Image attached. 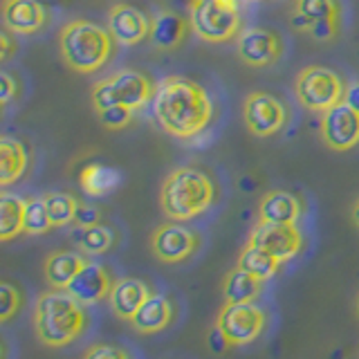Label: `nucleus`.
<instances>
[{
    "instance_id": "1",
    "label": "nucleus",
    "mask_w": 359,
    "mask_h": 359,
    "mask_svg": "<svg viewBox=\"0 0 359 359\" xmlns=\"http://www.w3.org/2000/svg\"><path fill=\"white\" fill-rule=\"evenodd\" d=\"M153 117L164 133L177 140H194L213 119V101L194 79L171 74L155 86Z\"/></svg>"
},
{
    "instance_id": "2",
    "label": "nucleus",
    "mask_w": 359,
    "mask_h": 359,
    "mask_svg": "<svg viewBox=\"0 0 359 359\" xmlns=\"http://www.w3.org/2000/svg\"><path fill=\"white\" fill-rule=\"evenodd\" d=\"M34 334L48 348L74 344L88 328V312L67 290H45L32 312Z\"/></svg>"
},
{
    "instance_id": "3",
    "label": "nucleus",
    "mask_w": 359,
    "mask_h": 359,
    "mask_svg": "<svg viewBox=\"0 0 359 359\" xmlns=\"http://www.w3.org/2000/svg\"><path fill=\"white\" fill-rule=\"evenodd\" d=\"M216 196V184L207 173L194 166H177L164 177L160 207L168 220L187 222L209 211Z\"/></svg>"
},
{
    "instance_id": "4",
    "label": "nucleus",
    "mask_w": 359,
    "mask_h": 359,
    "mask_svg": "<svg viewBox=\"0 0 359 359\" xmlns=\"http://www.w3.org/2000/svg\"><path fill=\"white\" fill-rule=\"evenodd\" d=\"M117 41L112 39L108 27L97 22L76 18L65 22L59 32V52L63 63L79 74H93L101 70L115 54Z\"/></svg>"
},
{
    "instance_id": "5",
    "label": "nucleus",
    "mask_w": 359,
    "mask_h": 359,
    "mask_svg": "<svg viewBox=\"0 0 359 359\" xmlns=\"http://www.w3.org/2000/svg\"><path fill=\"white\" fill-rule=\"evenodd\" d=\"M155 95V86L149 76L140 70H117L106 79H101L93 86L90 93V104L95 112L106 110L110 106H128L133 110H140L146 104H151Z\"/></svg>"
},
{
    "instance_id": "6",
    "label": "nucleus",
    "mask_w": 359,
    "mask_h": 359,
    "mask_svg": "<svg viewBox=\"0 0 359 359\" xmlns=\"http://www.w3.org/2000/svg\"><path fill=\"white\" fill-rule=\"evenodd\" d=\"M191 32L205 43H229L241 34L238 0H191L189 3Z\"/></svg>"
},
{
    "instance_id": "7",
    "label": "nucleus",
    "mask_w": 359,
    "mask_h": 359,
    "mask_svg": "<svg viewBox=\"0 0 359 359\" xmlns=\"http://www.w3.org/2000/svg\"><path fill=\"white\" fill-rule=\"evenodd\" d=\"M346 81L330 67L308 65L294 79V95L299 104L310 112H325L344 101Z\"/></svg>"
},
{
    "instance_id": "8",
    "label": "nucleus",
    "mask_w": 359,
    "mask_h": 359,
    "mask_svg": "<svg viewBox=\"0 0 359 359\" xmlns=\"http://www.w3.org/2000/svg\"><path fill=\"white\" fill-rule=\"evenodd\" d=\"M265 312L254 306V301L245 303H224L218 312L216 325L224 332L231 346L254 344L265 330Z\"/></svg>"
},
{
    "instance_id": "9",
    "label": "nucleus",
    "mask_w": 359,
    "mask_h": 359,
    "mask_svg": "<svg viewBox=\"0 0 359 359\" xmlns=\"http://www.w3.org/2000/svg\"><path fill=\"white\" fill-rule=\"evenodd\" d=\"M243 119L254 137H274L287 126V110L274 95L256 90L245 97Z\"/></svg>"
},
{
    "instance_id": "10",
    "label": "nucleus",
    "mask_w": 359,
    "mask_h": 359,
    "mask_svg": "<svg viewBox=\"0 0 359 359\" xmlns=\"http://www.w3.org/2000/svg\"><path fill=\"white\" fill-rule=\"evenodd\" d=\"M321 142L334 153H348L359 146V112L339 101L337 106L321 112L319 121Z\"/></svg>"
},
{
    "instance_id": "11",
    "label": "nucleus",
    "mask_w": 359,
    "mask_h": 359,
    "mask_svg": "<svg viewBox=\"0 0 359 359\" xmlns=\"http://www.w3.org/2000/svg\"><path fill=\"white\" fill-rule=\"evenodd\" d=\"M283 39L267 27H245L236 36V54L250 67H272L283 56Z\"/></svg>"
},
{
    "instance_id": "12",
    "label": "nucleus",
    "mask_w": 359,
    "mask_h": 359,
    "mask_svg": "<svg viewBox=\"0 0 359 359\" xmlns=\"http://www.w3.org/2000/svg\"><path fill=\"white\" fill-rule=\"evenodd\" d=\"M149 243L157 261H162L166 265H177V263L189 261L200 247L198 233L182 227V222H175V220L160 224V227L151 233Z\"/></svg>"
},
{
    "instance_id": "13",
    "label": "nucleus",
    "mask_w": 359,
    "mask_h": 359,
    "mask_svg": "<svg viewBox=\"0 0 359 359\" xmlns=\"http://www.w3.org/2000/svg\"><path fill=\"white\" fill-rule=\"evenodd\" d=\"M247 243L263 247L265 252L276 256L280 263H287L303 250V233L297 224H274L256 220Z\"/></svg>"
},
{
    "instance_id": "14",
    "label": "nucleus",
    "mask_w": 359,
    "mask_h": 359,
    "mask_svg": "<svg viewBox=\"0 0 359 359\" xmlns=\"http://www.w3.org/2000/svg\"><path fill=\"white\" fill-rule=\"evenodd\" d=\"M108 32L119 45H140L151 39V18L140 7L117 3L108 11Z\"/></svg>"
},
{
    "instance_id": "15",
    "label": "nucleus",
    "mask_w": 359,
    "mask_h": 359,
    "mask_svg": "<svg viewBox=\"0 0 359 359\" xmlns=\"http://www.w3.org/2000/svg\"><path fill=\"white\" fill-rule=\"evenodd\" d=\"M112 285H115V278L108 272V267L88 261L65 290L70 292L81 306H97L101 301H108Z\"/></svg>"
},
{
    "instance_id": "16",
    "label": "nucleus",
    "mask_w": 359,
    "mask_h": 359,
    "mask_svg": "<svg viewBox=\"0 0 359 359\" xmlns=\"http://www.w3.org/2000/svg\"><path fill=\"white\" fill-rule=\"evenodd\" d=\"M3 22L18 36H32L48 25V7L41 0H3Z\"/></svg>"
},
{
    "instance_id": "17",
    "label": "nucleus",
    "mask_w": 359,
    "mask_h": 359,
    "mask_svg": "<svg viewBox=\"0 0 359 359\" xmlns=\"http://www.w3.org/2000/svg\"><path fill=\"white\" fill-rule=\"evenodd\" d=\"M153 292L149 283H144L142 278H133V276L117 278L108 297V306L115 317H119L121 321H130L135 317V312L144 306V301Z\"/></svg>"
},
{
    "instance_id": "18",
    "label": "nucleus",
    "mask_w": 359,
    "mask_h": 359,
    "mask_svg": "<svg viewBox=\"0 0 359 359\" xmlns=\"http://www.w3.org/2000/svg\"><path fill=\"white\" fill-rule=\"evenodd\" d=\"M290 27L308 34L317 22L341 20L339 0H292L290 5Z\"/></svg>"
},
{
    "instance_id": "19",
    "label": "nucleus",
    "mask_w": 359,
    "mask_h": 359,
    "mask_svg": "<svg viewBox=\"0 0 359 359\" xmlns=\"http://www.w3.org/2000/svg\"><path fill=\"white\" fill-rule=\"evenodd\" d=\"M303 216V205L297 196L290 191L274 189L265 194L258 202V222H274V224H297Z\"/></svg>"
},
{
    "instance_id": "20",
    "label": "nucleus",
    "mask_w": 359,
    "mask_h": 359,
    "mask_svg": "<svg viewBox=\"0 0 359 359\" xmlns=\"http://www.w3.org/2000/svg\"><path fill=\"white\" fill-rule=\"evenodd\" d=\"M173 319H175L173 303L164 294L153 292V294L144 301V306L135 312V317L130 319V325L142 334H155V332L166 330L168 325L173 323Z\"/></svg>"
},
{
    "instance_id": "21",
    "label": "nucleus",
    "mask_w": 359,
    "mask_h": 359,
    "mask_svg": "<svg viewBox=\"0 0 359 359\" xmlns=\"http://www.w3.org/2000/svg\"><path fill=\"white\" fill-rule=\"evenodd\" d=\"M191 29L189 18L175 14V11L162 9L151 18V43L160 50H175L182 45Z\"/></svg>"
},
{
    "instance_id": "22",
    "label": "nucleus",
    "mask_w": 359,
    "mask_h": 359,
    "mask_svg": "<svg viewBox=\"0 0 359 359\" xmlns=\"http://www.w3.org/2000/svg\"><path fill=\"white\" fill-rule=\"evenodd\" d=\"M88 263V258L70 252V250H56L52 252L43 263V276L50 287L65 290L72 283V278L81 272V267Z\"/></svg>"
},
{
    "instance_id": "23",
    "label": "nucleus",
    "mask_w": 359,
    "mask_h": 359,
    "mask_svg": "<svg viewBox=\"0 0 359 359\" xmlns=\"http://www.w3.org/2000/svg\"><path fill=\"white\" fill-rule=\"evenodd\" d=\"M29 166V153L25 144L16 137H0V187L7 189L25 175Z\"/></svg>"
},
{
    "instance_id": "24",
    "label": "nucleus",
    "mask_w": 359,
    "mask_h": 359,
    "mask_svg": "<svg viewBox=\"0 0 359 359\" xmlns=\"http://www.w3.org/2000/svg\"><path fill=\"white\" fill-rule=\"evenodd\" d=\"M25 207L27 198H20L11 191L0 194V241L3 243L25 233Z\"/></svg>"
},
{
    "instance_id": "25",
    "label": "nucleus",
    "mask_w": 359,
    "mask_h": 359,
    "mask_svg": "<svg viewBox=\"0 0 359 359\" xmlns=\"http://www.w3.org/2000/svg\"><path fill=\"white\" fill-rule=\"evenodd\" d=\"M263 290V280L250 274L247 269L236 265L222 280V297L224 303H245L254 301Z\"/></svg>"
},
{
    "instance_id": "26",
    "label": "nucleus",
    "mask_w": 359,
    "mask_h": 359,
    "mask_svg": "<svg viewBox=\"0 0 359 359\" xmlns=\"http://www.w3.org/2000/svg\"><path fill=\"white\" fill-rule=\"evenodd\" d=\"M236 265L247 269V272L258 276L265 283V280L274 278L278 274V269H280V265H283V263H280L276 256L265 252L263 247H258L254 243H247L243 247V252L238 256V263H236Z\"/></svg>"
},
{
    "instance_id": "27",
    "label": "nucleus",
    "mask_w": 359,
    "mask_h": 359,
    "mask_svg": "<svg viewBox=\"0 0 359 359\" xmlns=\"http://www.w3.org/2000/svg\"><path fill=\"white\" fill-rule=\"evenodd\" d=\"M76 245L90 256H99L112 250L115 245V233L108 224H90V227H79L76 231Z\"/></svg>"
},
{
    "instance_id": "28",
    "label": "nucleus",
    "mask_w": 359,
    "mask_h": 359,
    "mask_svg": "<svg viewBox=\"0 0 359 359\" xmlns=\"http://www.w3.org/2000/svg\"><path fill=\"white\" fill-rule=\"evenodd\" d=\"M43 200H45V207H48L50 220L54 227H67V224L74 222L79 200L72 194H65V191H48V194H43Z\"/></svg>"
},
{
    "instance_id": "29",
    "label": "nucleus",
    "mask_w": 359,
    "mask_h": 359,
    "mask_svg": "<svg viewBox=\"0 0 359 359\" xmlns=\"http://www.w3.org/2000/svg\"><path fill=\"white\" fill-rule=\"evenodd\" d=\"M119 184L117 171L104 166V164H90L81 173V187L88 196H104L110 194L112 189Z\"/></svg>"
},
{
    "instance_id": "30",
    "label": "nucleus",
    "mask_w": 359,
    "mask_h": 359,
    "mask_svg": "<svg viewBox=\"0 0 359 359\" xmlns=\"http://www.w3.org/2000/svg\"><path fill=\"white\" fill-rule=\"evenodd\" d=\"M50 229H54V224L50 220V213H48V207H45L43 196H29L27 207H25V233L43 236Z\"/></svg>"
},
{
    "instance_id": "31",
    "label": "nucleus",
    "mask_w": 359,
    "mask_h": 359,
    "mask_svg": "<svg viewBox=\"0 0 359 359\" xmlns=\"http://www.w3.org/2000/svg\"><path fill=\"white\" fill-rule=\"evenodd\" d=\"M22 303H25V299H22L20 287L9 283V280H3L0 283V321L9 323L22 310Z\"/></svg>"
},
{
    "instance_id": "32",
    "label": "nucleus",
    "mask_w": 359,
    "mask_h": 359,
    "mask_svg": "<svg viewBox=\"0 0 359 359\" xmlns=\"http://www.w3.org/2000/svg\"><path fill=\"white\" fill-rule=\"evenodd\" d=\"M133 115H135V110L128 108V106H110L106 110L97 112L101 126L108 128V130H121V128L130 126Z\"/></svg>"
},
{
    "instance_id": "33",
    "label": "nucleus",
    "mask_w": 359,
    "mask_h": 359,
    "mask_svg": "<svg viewBox=\"0 0 359 359\" xmlns=\"http://www.w3.org/2000/svg\"><path fill=\"white\" fill-rule=\"evenodd\" d=\"M83 359H130V355L119 346L112 344H95L83 353Z\"/></svg>"
},
{
    "instance_id": "34",
    "label": "nucleus",
    "mask_w": 359,
    "mask_h": 359,
    "mask_svg": "<svg viewBox=\"0 0 359 359\" xmlns=\"http://www.w3.org/2000/svg\"><path fill=\"white\" fill-rule=\"evenodd\" d=\"M18 97V83L9 72H0V104L7 106Z\"/></svg>"
},
{
    "instance_id": "35",
    "label": "nucleus",
    "mask_w": 359,
    "mask_h": 359,
    "mask_svg": "<svg viewBox=\"0 0 359 359\" xmlns=\"http://www.w3.org/2000/svg\"><path fill=\"white\" fill-rule=\"evenodd\" d=\"M99 220H101V213L97 207H90V205H86V202H79L76 218H74L76 227H90V224H97Z\"/></svg>"
},
{
    "instance_id": "36",
    "label": "nucleus",
    "mask_w": 359,
    "mask_h": 359,
    "mask_svg": "<svg viewBox=\"0 0 359 359\" xmlns=\"http://www.w3.org/2000/svg\"><path fill=\"white\" fill-rule=\"evenodd\" d=\"M209 348L213 353H224L227 348H231L229 339L224 337V332L218 328V325H213L211 332H209Z\"/></svg>"
},
{
    "instance_id": "37",
    "label": "nucleus",
    "mask_w": 359,
    "mask_h": 359,
    "mask_svg": "<svg viewBox=\"0 0 359 359\" xmlns=\"http://www.w3.org/2000/svg\"><path fill=\"white\" fill-rule=\"evenodd\" d=\"M11 34L14 32H9L7 27L0 32V61H9L11 54L16 52V41L11 39Z\"/></svg>"
},
{
    "instance_id": "38",
    "label": "nucleus",
    "mask_w": 359,
    "mask_h": 359,
    "mask_svg": "<svg viewBox=\"0 0 359 359\" xmlns=\"http://www.w3.org/2000/svg\"><path fill=\"white\" fill-rule=\"evenodd\" d=\"M344 101L348 106H353L357 112H359V81H353L346 86V95H344Z\"/></svg>"
},
{
    "instance_id": "39",
    "label": "nucleus",
    "mask_w": 359,
    "mask_h": 359,
    "mask_svg": "<svg viewBox=\"0 0 359 359\" xmlns=\"http://www.w3.org/2000/svg\"><path fill=\"white\" fill-rule=\"evenodd\" d=\"M351 218H353V222L359 227V198L355 200V205H353V209H351Z\"/></svg>"
},
{
    "instance_id": "40",
    "label": "nucleus",
    "mask_w": 359,
    "mask_h": 359,
    "mask_svg": "<svg viewBox=\"0 0 359 359\" xmlns=\"http://www.w3.org/2000/svg\"><path fill=\"white\" fill-rule=\"evenodd\" d=\"M355 312H357V317H359V294H357V299H355Z\"/></svg>"
},
{
    "instance_id": "41",
    "label": "nucleus",
    "mask_w": 359,
    "mask_h": 359,
    "mask_svg": "<svg viewBox=\"0 0 359 359\" xmlns=\"http://www.w3.org/2000/svg\"><path fill=\"white\" fill-rule=\"evenodd\" d=\"M247 3H263V0H247Z\"/></svg>"
}]
</instances>
